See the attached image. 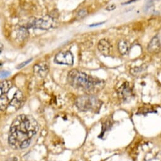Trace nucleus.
Wrapping results in <instances>:
<instances>
[{
  "label": "nucleus",
  "mask_w": 161,
  "mask_h": 161,
  "mask_svg": "<svg viewBox=\"0 0 161 161\" xmlns=\"http://www.w3.org/2000/svg\"><path fill=\"white\" fill-rule=\"evenodd\" d=\"M97 48L103 55L108 56L110 55L111 51V46L108 41L105 39H102L99 41Z\"/></svg>",
  "instance_id": "obj_8"
},
{
  "label": "nucleus",
  "mask_w": 161,
  "mask_h": 161,
  "mask_svg": "<svg viewBox=\"0 0 161 161\" xmlns=\"http://www.w3.org/2000/svg\"><path fill=\"white\" fill-rule=\"evenodd\" d=\"M118 48L119 53L123 55H126L130 50V43L126 40H121L119 41Z\"/></svg>",
  "instance_id": "obj_11"
},
{
  "label": "nucleus",
  "mask_w": 161,
  "mask_h": 161,
  "mask_svg": "<svg viewBox=\"0 0 161 161\" xmlns=\"http://www.w3.org/2000/svg\"><path fill=\"white\" fill-rule=\"evenodd\" d=\"M12 87V84L10 81H1L0 84V88H1V95L6 94Z\"/></svg>",
  "instance_id": "obj_12"
},
{
  "label": "nucleus",
  "mask_w": 161,
  "mask_h": 161,
  "mask_svg": "<svg viewBox=\"0 0 161 161\" xmlns=\"http://www.w3.org/2000/svg\"><path fill=\"white\" fill-rule=\"evenodd\" d=\"M54 20L50 16L46 15L42 18L35 20L30 24V26L41 30H48L52 27Z\"/></svg>",
  "instance_id": "obj_4"
},
{
  "label": "nucleus",
  "mask_w": 161,
  "mask_h": 161,
  "mask_svg": "<svg viewBox=\"0 0 161 161\" xmlns=\"http://www.w3.org/2000/svg\"><path fill=\"white\" fill-rule=\"evenodd\" d=\"M10 74V72L6 71H1V78L6 77L9 76Z\"/></svg>",
  "instance_id": "obj_18"
},
{
  "label": "nucleus",
  "mask_w": 161,
  "mask_h": 161,
  "mask_svg": "<svg viewBox=\"0 0 161 161\" xmlns=\"http://www.w3.org/2000/svg\"><path fill=\"white\" fill-rule=\"evenodd\" d=\"M56 64L72 65L73 64V55L70 51H62L57 53L55 58Z\"/></svg>",
  "instance_id": "obj_5"
},
{
  "label": "nucleus",
  "mask_w": 161,
  "mask_h": 161,
  "mask_svg": "<svg viewBox=\"0 0 161 161\" xmlns=\"http://www.w3.org/2000/svg\"><path fill=\"white\" fill-rule=\"evenodd\" d=\"M68 81L70 84L73 88L87 94L100 92L104 86V82L102 80L75 69L68 73Z\"/></svg>",
  "instance_id": "obj_2"
},
{
  "label": "nucleus",
  "mask_w": 161,
  "mask_h": 161,
  "mask_svg": "<svg viewBox=\"0 0 161 161\" xmlns=\"http://www.w3.org/2000/svg\"><path fill=\"white\" fill-rule=\"evenodd\" d=\"M104 22H101V23H97V24H92L90 25V27H95V26H99V25H101L102 24H104Z\"/></svg>",
  "instance_id": "obj_20"
},
{
  "label": "nucleus",
  "mask_w": 161,
  "mask_h": 161,
  "mask_svg": "<svg viewBox=\"0 0 161 161\" xmlns=\"http://www.w3.org/2000/svg\"><path fill=\"white\" fill-rule=\"evenodd\" d=\"M49 68L48 64L43 62H40L39 64H37L34 66V72L41 77H44L47 75V74L49 71Z\"/></svg>",
  "instance_id": "obj_7"
},
{
  "label": "nucleus",
  "mask_w": 161,
  "mask_h": 161,
  "mask_svg": "<svg viewBox=\"0 0 161 161\" xmlns=\"http://www.w3.org/2000/svg\"><path fill=\"white\" fill-rule=\"evenodd\" d=\"M87 12L86 10H84H84H82L79 12H78V17L80 18V19L83 18L87 15Z\"/></svg>",
  "instance_id": "obj_17"
},
{
  "label": "nucleus",
  "mask_w": 161,
  "mask_h": 161,
  "mask_svg": "<svg viewBox=\"0 0 161 161\" xmlns=\"http://www.w3.org/2000/svg\"><path fill=\"white\" fill-rule=\"evenodd\" d=\"M146 69H147L146 65L143 64V65L140 66V67H134L133 69H131L130 70V73L133 76H137L139 75L140 74H141L142 72L145 71Z\"/></svg>",
  "instance_id": "obj_13"
},
{
  "label": "nucleus",
  "mask_w": 161,
  "mask_h": 161,
  "mask_svg": "<svg viewBox=\"0 0 161 161\" xmlns=\"http://www.w3.org/2000/svg\"><path fill=\"white\" fill-rule=\"evenodd\" d=\"M119 94L125 101L130 100L133 96V92L128 82H125L121 86L119 89Z\"/></svg>",
  "instance_id": "obj_6"
},
{
  "label": "nucleus",
  "mask_w": 161,
  "mask_h": 161,
  "mask_svg": "<svg viewBox=\"0 0 161 161\" xmlns=\"http://www.w3.org/2000/svg\"><path fill=\"white\" fill-rule=\"evenodd\" d=\"M24 102L23 95L20 90H17L13 95L12 100L10 102V105L14 107L16 109H19Z\"/></svg>",
  "instance_id": "obj_9"
},
{
  "label": "nucleus",
  "mask_w": 161,
  "mask_h": 161,
  "mask_svg": "<svg viewBox=\"0 0 161 161\" xmlns=\"http://www.w3.org/2000/svg\"><path fill=\"white\" fill-rule=\"evenodd\" d=\"M2 49H3V44H1V52H2Z\"/></svg>",
  "instance_id": "obj_21"
},
{
  "label": "nucleus",
  "mask_w": 161,
  "mask_h": 161,
  "mask_svg": "<svg viewBox=\"0 0 161 161\" xmlns=\"http://www.w3.org/2000/svg\"><path fill=\"white\" fill-rule=\"evenodd\" d=\"M75 104L78 109L83 112L91 111L94 112H98L102 103L96 97L89 94L78 97Z\"/></svg>",
  "instance_id": "obj_3"
},
{
  "label": "nucleus",
  "mask_w": 161,
  "mask_h": 161,
  "mask_svg": "<svg viewBox=\"0 0 161 161\" xmlns=\"http://www.w3.org/2000/svg\"><path fill=\"white\" fill-rule=\"evenodd\" d=\"M38 130V124L31 115H18L11 125L8 143L15 149H23L30 145Z\"/></svg>",
  "instance_id": "obj_1"
},
{
  "label": "nucleus",
  "mask_w": 161,
  "mask_h": 161,
  "mask_svg": "<svg viewBox=\"0 0 161 161\" xmlns=\"http://www.w3.org/2000/svg\"><path fill=\"white\" fill-rule=\"evenodd\" d=\"M161 44L158 36L154 37L148 45V51L152 53H157L160 52Z\"/></svg>",
  "instance_id": "obj_10"
},
{
  "label": "nucleus",
  "mask_w": 161,
  "mask_h": 161,
  "mask_svg": "<svg viewBox=\"0 0 161 161\" xmlns=\"http://www.w3.org/2000/svg\"><path fill=\"white\" fill-rule=\"evenodd\" d=\"M116 7V5H114V4H112V5H110L108 6H107L106 10H108V11H112V10H114L115 9Z\"/></svg>",
  "instance_id": "obj_19"
},
{
  "label": "nucleus",
  "mask_w": 161,
  "mask_h": 161,
  "mask_svg": "<svg viewBox=\"0 0 161 161\" xmlns=\"http://www.w3.org/2000/svg\"><path fill=\"white\" fill-rule=\"evenodd\" d=\"M32 60V59H29V60H27V61H25V62H22V64H19V65L17 66V67H16V68H17L18 69H22V67H25V66H26V65H27L28 63H30Z\"/></svg>",
  "instance_id": "obj_16"
},
{
  "label": "nucleus",
  "mask_w": 161,
  "mask_h": 161,
  "mask_svg": "<svg viewBox=\"0 0 161 161\" xmlns=\"http://www.w3.org/2000/svg\"><path fill=\"white\" fill-rule=\"evenodd\" d=\"M10 102L5 94L1 95V110H5L8 105H10Z\"/></svg>",
  "instance_id": "obj_14"
},
{
  "label": "nucleus",
  "mask_w": 161,
  "mask_h": 161,
  "mask_svg": "<svg viewBox=\"0 0 161 161\" xmlns=\"http://www.w3.org/2000/svg\"><path fill=\"white\" fill-rule=\"evenodd\" d=\"M153 4L154 3H153V1H152V0H149V1H148L145 6V11L149 10L152 8V6H153Z\"/></svg>",
  "instance_id": "obj_15"
}]
</instances>
